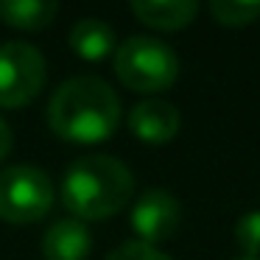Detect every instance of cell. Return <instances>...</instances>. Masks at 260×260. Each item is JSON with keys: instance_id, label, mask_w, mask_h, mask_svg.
<instances>
[{"instance_id": "obj_1", "label": "cell", "mask_w": 260, "mask_h": 260, "mask_svg": "<svg viewBox=\"0 0 260 260\" xmlns=\"http://www.w3.org/2000/svg\"><path fill=\"white\" fill-rule=\"evenodd\" d=\"M48 123L68 143H104L120 123V101L104 79L76 76L53 92L48 104Z\"/></svg>"}, {"instance_id": "obj_2", "label": "cell", "mask_w": 260, "mask_h": 260, "mask_svg": "<svg viewBox=\"0 0 260 260\" xmlns=\"http://www.w3.org/2000/svg\"><path fill=\"white\" fill-rule=\"evenodd\" d=\"M135 176L109 154H90L68 165L62 179V202L79 221H101L126 207Z\"/></svg>"}, {"instance_id": "obj_3", "label": "cell", "mask_w": 260, "mask_h": 260, "mask_svg": "<svg viewBox=\"0 0 260 260\" xmlns=\"http://www.w3.org/2000/svg\"><path fill=\"white\" fill-rule=\"evenodd\" d=\"M115 73L129 90L151 95L162 92L179 76V56L174 48L154 37H129L115 48Z\"/></svg>"}, {"instance_id": "obj_4", "label": "cell", "mask_w": 260, "mask_h": 260, "mask_svg": "<svg viewBox=\"0 0 260 260\" xmlns=\"http://www.w3.org/2000/svg\"><path fill=\"white\" fill-rule=\"evenodd\" d=\"M53 204V185L34 165H12L0 171V218L9 224L40 221Z\"/></svg>"}, {"instance_id": "obj_5", "label": "cell", "mask_w": 260, "mask_h": 260, "mask_svg": "<svg viewBox=\"0 0 260 260\" xmlns=\"http://www.w3.org/2000/svg\"><path fill=\"white\" fill-rule=\"evenodd\" d=\"M48 79L45 56L28 42L0 45V107L17 109L42 92Z\"/></svg>"}, {"instance_id": "obj_6", "label": "cell", "mask_w": 260, "mask_h": 260, "mask_svg": "<svg viewBox=\"0 0 260 260\" xmlns=\"http://www.w3.org/2000/svg\"><path fill=\"white\" fill-rule=\"evenodd\" d=\"M182 207L179 199L168 190H146L132 207V230L140 235V243H154L171 238L179 230Z\"/></svg>"}, {"instance_id": "obj_7", "label": "cell", "mask_w": 260, "mask_h": 260, "mask_svg": "<svg viewBox=\"0 0 260 260\" xmlns=\"http://www.w3.org/2000/svg\"><path fill=\"white\" fill-rule=\"evenodd\" d=\"M179 109L162 98L140 101L129 112V129L135 132V137H140L143 143H151V146H162V143L174 140L179 135Z\"/></svg>"}, {"instance_id": "obj_8", "label": "cell", "mask_w": 260, "mask_h": 260, "mask_svg": "<svg viewBox=\"0 0 260 260\" xmlns=\"http://www.w3.org/2000/svg\"><path fill=\"white\" fill-rule=\"evenodd\" d=\"M92 249V232L79 218H62L42 235L45 260H87Z\"/></svg>"}, {"instance_id": "obj_9", "label": "cell", "mask_w": 260, "mask_h": 260, "mask_svg": "<svg viewBox=\"0 0 260 260\" xmlns=\"http://www.w3.org/2000/svg\"><path fill=\"white\" fill-rule=\"evenodd\" d=\"M199 6L193 0H135L132 14L157 31H182L193 23Z\"/></svg>"}, {"instance_id": "obj_10", "label": "cell", "mask_w": 260, "mask_h": 260, "mask_svg": "<svg viewBox=\"0 0 260 260\" xmlns=\"http://www.w3.org/2000/svg\"><path fill=\"white\" fill-rule=\"evenodd\" d=\"M70 48L87 62H101L115 51V31L107 20L84 17L70 28Z\"/></svg>"}, {"instance_id": "obj_11", "label": "cell", "mask_w": 260, "mask_h": 260, "mask_svg": "<svg viewBox=\"0 0 260 260\" xmlns=\"http://www.w3.org/2000/svg\"><path fill=\"white\" fill-rule=\"evenodd\" d=\"M59 6L51 0H0V17L12 28L42 31L53 23Z\"/></svg>"}, {"instance_id": "obj_12", "label": "cell", "mask_w": 260, "mask_h": 260, "mask_svg": "<svg viewBox=\"0 0 260 260\" xmlns=\"http://www.w3.org/2000/svg\"><path fill=\"white\" fill-rule=\"evenodd\" d=\"M210 12H213V17L221 25L241 28V25H249L254 20H260V3L257 0H213Z\"/></svg>"}, {"instance_id": "obj_13", "label": "cell", "mask_w": 260, "mask_h": 260, "mask_svg": "<svg viewBox=\"0 0 260 260\" xmlns=\"http://www.w3.org/2000/svg\"><path fill=\"white\" fill-rule=\"evenodd\" d=\"M235 241L243 249V257H257L260 260V210L241 215L235 224Z\"/></svg>"}, {"instance_id": "obj_14", "label": "cell", "mask_w": 260, "mask_h": 260, "mask_svg": "<svg viewBox=\"0 0 260 260\" xmlns=\"http://www.w3.org/2000/svg\"><path fill=\"white\" fill-rule=\"evenodd\" d=\"M107 260H171L165 252H159L157 246H148L140 241H129L123 246H118Z\"/></svg>"}, {"instance_id": "obj_15", "label": "cell", "mask_w": 260, "mask_h": 260, "mask_svg": "<svg viewBox=\"0 0 260 260\" xmlns=\"http://www.w3.org/2000/svg\"><path fill=\"white\" fill-rule=\"evenodd\" d=\"M12 143H14V135H12V126L6 123V118L0 115V162L9 157L12 151Z\"/></svg>"}, {"instance_id": "obj_16", "label": "cell", "mask_w": 260, "mask_h": 260, "mask_svg": "<svg viewBox=\"0 0 260 260\" xmlns=\"http://www.w3.org/2000/svg\"><path fill=\"white\" fill-rule=\"evenodd\" d=\"M238 260H257V257H238Z\"/></svg>"}]
</instances>
